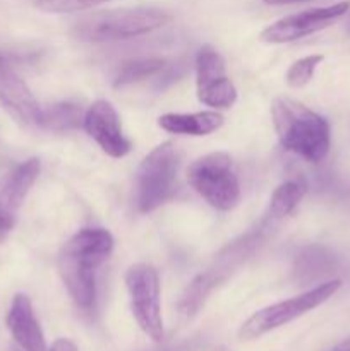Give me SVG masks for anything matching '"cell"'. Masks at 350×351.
<instances>
[{"label": "cell", "mask_w": 350, "mask_h": 351, "mask_svg": "<svg viewBox=\"0 0 350 351\" xmlns=\"http://www.w3.org/2000/svg\"><path fill=\"white\" fill-rule=\"evenodd\" d=\"M213 351H230V350H226L225 346H218V348H215Z\"/></svg>", "instance_id": "484cf974"}, {"label": "cell", "mask_w": 350, "mask_h": 351, "mask_svg": "<svg viewBox=\"0 0 350 351\" xmlns=\"http://www.w3.org/2000/svg\"><path fill=\"white\" fill-rule=\"evenodd\" d=\"M338 263L329 250L323 247H307L295 261V276L301 281L318 280L336 269Z\"/></svg>", "instance_id": "e0dca14e"}, {"label": "cell", "mask_w": 350, "mask_h": 351, "mask_svg": "<svg viewBox=\"0 0 350 351\" xmlns=\"http://www.w3.org/2000/svg\"><path fill=\"white\" fill-rule=\"evenodd\" d=\"M198 98L211 108H230L237 101V89L226 74L222 55L213 47H202L196 57Z\"/></svg>", "instance_id": "30bf717a"}, {"label": "cell", "mask_w": 350, "mask_h": 351, "mask_svg": "<svg viewBox=\"0 0 350 351\" xmlns=\"http://www.w3.org/2000/svg\"><path fill=\"white\" fill-rule=\"evenodd\" d=\"M198 346H199L198 341L191 339V341H184V343H178V345H170V346H165V348H156L151 351H194Z\"/></svg>", "instance_id": "7402d4cb"}, {"label": "cell", "mask_w": 350, "mask_h": 351, "mask_svg": "<svg viewBox=\"0 0 350 351\" xmlns=\"http://www.w3.org/2000/svg\"><path fill=\"white\" fill-rule=\"evenodd\" d=\"M172 16L156 7H132L89 14L74 24L75 38L93 43L130 40L160 29L170 23Z\"/></svg>", "instance_id": "277c9868"}, {"label": "cell", "mask_w": 350, "mask_h": 351, "mask_svg": "<svg viewBox=\"0 0 350 351\" xmlns=\"http://www.w3.org/2000/svg\"><path fill=\"white\" fill-rule=\"evenodd\" d=\"M113 237L105 228H82L58 254V273L72 300L91 308L96 300V273L113 250Z\"/></svg>", "instance_id": "6da1fadb"}, {"label": "cell", "mask_w": 350, "mask_h": 351, "mask_svg": "<svg viewBox=\"0 0 350 351\" xmlns=\"http://www.w3.org/2000/svg\"><path fill=\"white\" fill-rule=\"evenodd\" d=\"M323 58H325L323 55H309V57L299 58L297 62H294L290 65V69H288L287 77H285L287 79V84L294 89L304 88L312 79V75H314L316 69L321 64Z\"/></svg>", "instance_id": "ffe728a7"}, {"label": "cell", "mask_w": 350, "mask_h": 351, "mask_svg": "<svg viewBox=\"0 0 350 351\" xmlns=\"http://www.w3.org/2000/svg\"><path fill=\"white\" fill-rule=\"evenodd\" d=\"M110 0H36V5L45 12H78L91 9Z\"/></svg>", "instance_id": "44dd1931"}, {"label": "cell", "mask_w": 350, "mask_h": 351, "mask_svg": "<svg viewBox=\"0 0 350 351\" xmlns=\"http://www.w3.org/2000/svg\"><path fill=\"white\" fill-rule=\"evenodd\" d=\"M340 287H342L340 280L326 281V283L319 285V287L312 288L309 291H304L297 297H292L288 300L278 302V304L270 305V307L261 308L259 312L253 314L244 322L239 331V338L244 339V341H250V339L259 338V336L266 335L273 329L295 321L301 315L307 314V312L314 311L316 307L325 304L328 298H331L340 290Z\"/></svg>", "instance_id": "52a82bcc"}, {"label": "cell", "mask_w": 350, "mask_h": 351, "mask_svg": "<svg viewBox=\"0 0 350 351\" xmlns=\"http://www.w3.org/2000/svg\"><path fill=\"white\" fill-rule=\"evenodd\" d=\"M168 67L167 60L158 57L150 58H136V60L126 62L117 72L113 86L115 88H126V86L136 84V82L146 81V79L156 77V75L163 74L165 69Z\"/></svg>", "instance_id": "d6986e66"}, {"label": "cell", "mask_w": 350, "mask_h": 351, "mask_svg": "<svg viewBox=\"0 0 350 351\" xmlns=\"http://www.w3.org/2000/svg\"><path fill=\"white\" fill-rule=\"evenodd\" d=\"M271 117L280 144L309 163L326 158L331 144L329 123L295 99L280 96L271 105Z\"/></svg>", "instance_id": "7a4b0ae2"}, {"label": "cell", "mask_w": 350, "mask_h": 351, "mask_svg": "<svg viewBox=\"0 0 350 351\" xmlns=\"http://www.w3.org/2000/svg\"><path fill=\"white\" fill-rule=\"evenodd\" d=\"M82 127L108 156L124 158L130 153L132 144L124 136L119 113L106 99H98L86 110Z\"/></svg>", "instance_id": "7c38bea8"}, {"label": "cell", "mask_w": 350, "mask_h": 351, "mask_svg": "<svg viewBox=\"0 0 350 351\" xmlns=\"http://www.w3.org/2000/svg\"><path fill=\"white\" fill-rule=\"evenodd\" d=\"M187 182L211 208L232 211L240 201V184L226 153H209L198 158L187 170Z\"/></svg>", "instance_id": "5b68a950"}, {"label": "cell", "mask_w": 350, "mask_h": 351, "mask_svg": "<svg viewBox=\"0 0 350 351\" xmlns=\"http://www.w3.org/2000/svg\"><path fill=\"white\" fill-rule=\"evenodd\" d=\"M38 158H30L0 178V243L9 237L17 221V213L40 175Z\"/></svg>", "instance_id": "8fae6325"}, {"label": "cell", "mask_w": 350, "mask_h": 351, "mask_svg": "<svg viewBox=\"0 0 350 351\" xmlns=\"http://www.w3.org/2000/svg\"><path fill=\"white\" fill-rule=\"evenodd\" d=\"M50 351H78V346H75L71 339L60 338L57 339V341H54Z\"/></svg>", "instance_id": "603a6c76"}, {"label": "cell", "mask_w": 350, "mask_h": 351, "mask_svg": "<svg viewBox=\"0 0 350 351\" xmlns=\"http://www.w3.org/2000/svg\"><path fill=\"white\" fill-rule=\"evenodd\" d=\"M84 113L81 106L74 103H55L47 108L41 106L38 125L47 130H54V132L78 129L84 122Z\"/></svg>", "instance_id": "ac0fdd59"}, {"label": "cell", "mask_w": 350, "mask_h": 351, "mask_svg": "<svg viewBox=\"0 0 350 351\" xmlns=\"http://www.w3.org/2000/svg\"><path fill=\"white\" fill-rule=\"evenodd\" d=\"M158 125L178 136H209L223 125V115L218 112L165 113L158 119Z\"/></svg>", "instance_id": "9a60e30c"}, {"label": "cell", "mask_w": 350, "mask_h": 351, "mask_svg": "<svg viewBox=\"0 0 350 351\" xmlns=\"http://www.w3.org/2000/svg\"><path fill=\"white\" fill-rule=\"evenodd\" d=\"M333 351H350V338L345 339L343 343H340V345L336 346V348Z\"/></svg>", "instance_id": "d4e9b609"}, {"label": "cell", "mask_w": 350, "mask_h": 351, "mask_svg": "<svg viewBox=\"0 0 350 351\" xmlns=\"http://www.w3.org/2000/svg\"><path fill=\"white\" fill-rule=\"evenodd\" d=\"M307 192V182L304 177L297 175L275 189L273 195L270 199V208H268V216L273 219H281L285 216L292 215L294 209L301 204Z\"/></svg>", "instance_id": "2e32d148"}, {"label": "cell", "mask_w": 350, "mask_h": 351, "mask_svg": "<svg viewBox=\"0 0 350 351\" xmlns=\"http://www.w3.org/2000/svg\"><path fill=\"white\" fill-rule=\"evenodd\" d=\"M7 328L24 351H47L43 331L27 295L17 293L12 298L7 314Z\"/></svg>", "instance_id": "5bb4252c"}, {"label": "cell", "mask_w": 350, "mask_h": 351, "mask_svg": "<svg viewBox=\"0 0 350 351\" xmlns=\"http://www.w3.org/2000/svg\"><path fill=\"white\" fill-rule=\"evenodd\" d=\"M180 158L172 143L154 147L136 173V206L141 213H151L172 197L177 184Z\"/></svg>", "instance_id": "8992f818"}, {"label": "cell", "mask_w": 350, "mask_h": 351, "mask_svg": "<svg viewBox=\"0 0 350 351\" xmlns=\"http://www.w3.org/2000/svg\"><path fill=\"white\" fill-rule=\"evenodd\" d=\"M0 106L5 108L17 122L38 125L41 106L26 82L16 74L0 53Z\"/></svg>", "instance_id": "4fadbf2b"}, {"label": "cell", "mask_w": 350, "mask_h": 351, "mask_svg": "<svg viewBox=\"0 0 350 351\" xmlns=\"http://www.w3.org/2000/svg\"><path fill=\"white\" fill-rule=\"evenodd\" d=\"M268 5H288V3H301V2H311V0H263Z\"/></svg>", "instance_id": "cb8c5ba5"}, {"label": "cell", "mask_w": 350, "mask_h": 351, "mask_svg": "<svg viewBox=\"0 0 350 351\" xmlns=\"http://www.w3.org/2000/svg\"><path fill=\"white\" fill-rule=\"evenodd\" d=\"M268 221H270V218L266 216V219H264L257 228H254L253 232L246 233V235H242L240 239L229 243V245L215 257V261L206 267V271H202L199 276H196L194 280H192V283L189 285L187 290L182 295L180 302H178V314H180L182 317L191 319L192 315L198 314L199 308L205 305V302L208 300L209 295H211L220 285L225 283V281L235 273L237 267H239L240 264L246 263V261L263 245L264 239H266L268 235V230H271Z\"/></svg>", "instance_id": "3957f363"}, {"label": "cell", "mask_w": 350, "mask_h": 351, "mask_svg": "<svg viewBox=\"0 0 350 351\" xmlns=\"http://www.w3.org/2000/svg\"><path fill=\"white\" fill-rule=\"evenodd\" d=\"M126 287L136 322L144 335L153 341H160L163 338V317L160 276L156 269L148 264H134L126 273Z\"/></svg>", "instance_id": "ba28073f"}, {"label": "cell", "mask_w": 350, "mask_h": 351, "mask_svg": "<svg viewBox=\"0 0 350 351\" xmlns=\"http://www.w3.org/2000/svg\"><path fill=\"white\" fill-rule=\"evenodd\" d=\"M350 9V2L333 3L328 7H316L304 12L292 14V16L278 19L261 33V41L270 45H283L297 41L301 38L314 34L325 27L331 26L335 21L345 16Z\"/></svg>", "instance_id": "9c48e42d"}, {"label": "cell", "mask_w": 350, "mask_h": 351, "mask_svg": "<svg viewBox=\"0 0 350 351\" xmlns=\"http://www.w3.org/2000/svg\"><path fill=\"white\" fill-rule=\"evenodd\" d=\"M347 31H349V33H350V19H349V23H347Z\"/></svg>", "instance_id": "4316f807"}]
</instances>
